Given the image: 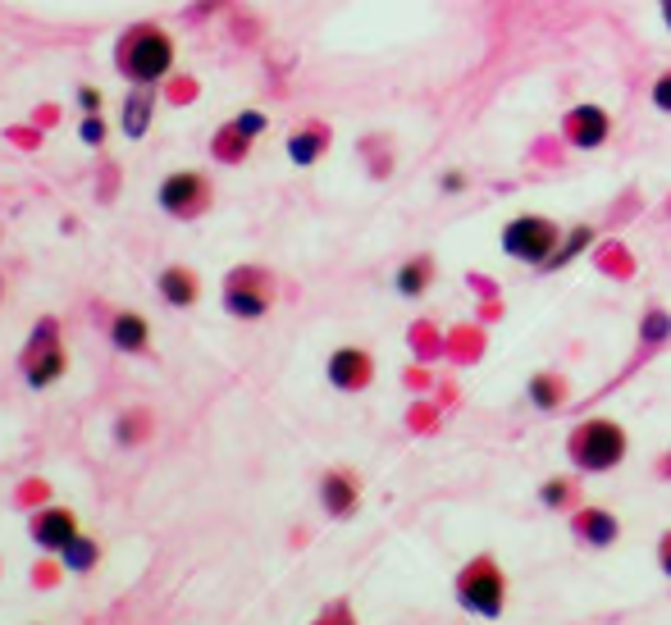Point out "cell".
Segmentation results:
<instances>
[{"label":"cell","instance_id":"6da1fadb","mask_svg":"<svg viewBox=\"0 0 671 625\" xmlns=\"http://www.w3.org/2000/svg\"><path fill=\"white\" fill-rule=\"evenodd\" d=\"M626 429L617 420H607V416H594V420H581L571 434H566V457L575 471H585V475H607V471H617V465L626 461Z\"/></svg>","mask_w":671,"mask_h":625},{"label":"cell","instance_id":"7a4b0ae2","mask_svg":"<svg viewBox=\"0 0 671 625\" xmlns=\"http://www.w3.org/2000/svg\"><path fill=\"white\" fill-rule=\"evenodd\" d=\"M452 593H457V607H462V612L484 616V621H498L503 607H507V575H503V567L490 552H480V557L466 561L462 571H457Z\"/></svg>","mask_w":671,"mask_h":625},{"label":"cell","instance_id":"3957f363","mask_svg":"<svg viewBox=\"0 0 671 625\" xmlns=\"http://www.w3.org/2000/svg\"><path fill=\"white\" fill-rule=\"evenodd\" d=\"M562 246V229L548 220V215H516L503 224V256L521 261V265H539L548 270V261L558 256Z\"/></svg>","mask_w":671,"mask_h":625},{"label":"cell","instance_id":"277c9868","mask_svg":"<svg viewBox=\"0 0 671 625\" xmlns=\"http://www.w3.org/2000/svg\"><path fill=\"white\" fill-rule=\"evenodd\" d=\"M174 65V46L161 33H133L119 51V69H124L133 83H156L165 78Z\"/></svg>","mask_w":671,"mask_h":625},{"label":"cell","instance_id":"5b68a950","mask_svg":"<svg viewBox=\"0 0 671 625\" xmlns=\"http://www.w3.org/2000/svg\"><path fill=\"white\" fill-rule=\"evenodd\" d=\"M23 374L33 388H51L59 374H65V348H59V333L55 320H42L37 333L28 338V352H23Z\"/></svg>","mask_w":671,"mask_h":625},{"label":"cell","instance_id":"8992f818","mask_svg":"<svg viewBox=\"0 0 671 625\" xmlns=\"http://www.w3.org/2000/svg\"><path fill=\"white\" fill-rule=\"evenodd\" d=\"M274 301V288H270V278L265 270H233L229 274V284H224V310L238 320H261L265 310Z\"/></svg>","mask_w":671,"mask_h":625},{"label":"cell","instance_id":"52a82bcc","mask_svg":"<svg viewBox=\"0 0 671 625\" xmlns=\"http://www.w3.org/2000/svg\"><path fill=\"white\" fill-rule=\"evenodd\" d=\"M562 138L571 146H581V151H594V146H603L607 138H613V114H607L603 106H594V101L571 106L562 114Z\"/></svg>","mask_w":671,"mask_h":625},{"label":"cell","instance_id":"ba28073f","mask_svg":"<svg viewBox=\"0 0 671 625\" xmlns=\"http://www.w3.org/2000/svg\"><path fill=\"white\" fill-rule=\"evenodd\" d=\"M375 380V357L361 348H339L329 357V384L343 393H361L365 384Z\"/></svg>","mask_w":671,"mask_h":625},{"label":"cell","instance_id":"9c48e42d","mask_svg":"<svg viewBox=\"0 0 671 625\" xmlns=\"http://www.w3.org/2000/svg\"><path fill=\"white\" fill-rule=\"evenodd\" d=\"M571 535L585 548H613L622 539V520L607 507H581V512H571Z\"/></svg>","mask_w":671,"mask_h":625},{"label":"cell","instance_id":"30bf717a","mask_svg":"<svg viewBox=\"0 0 671 625\" xmlns=\"http://www.w3.org/2000/svg\"><path fill=\"white\" fill-rule=\"evenodd\" d=\"M69 539H78V516H74V512H65V507H46V512H37V520H33V544H37V548H46V552H65Z\"/></svg>","mask_w":671,"mask_h":625},{"label":"cell","instance_id":"8fae6325","mask_svg":"<svg viewBox=\"0 0 671 625\" xmlns=\"http://www.w3.org/2000/svg\"><path fill=\"white\" fill-rule=\"evenodd\" d=\"M320 503H324V512H329L333 520H348V516L356 512V503H361V484H356L348 471H329V475L320 480Z\"/></svg>","mask_w":671,"mask_h":625},{"label":"cell","instance_id":"7c38bea8","mask_svg":"<svg viewBox=\"0 0 671 625\" xmlns=\"http://www.w3.org/2000/svg\"><path fill=\"white\" fill-rule=\"evenodd\" d=\"M201 201H206V183L197 174H174L161 183V206L169 215H197Z\"/></svg>","mask_w":671,"mask_h":625},{"label":"cell","instance_id":"4fadbf2b","mask_svg":"<svg viewBox=\"0 0 671 625\" xmlns=\"http://www.w3.org/2000/svg\"><path fill=\"white\" fill-rule=\"evenodd\" d=\"M151 338V325L142 316H133V310H119V316L110 320V342L119 352H142Z\"/></svg>","mask_w":671,"mask_h":625},{"label":"cell","instance_id":"5bb4252c","mask_svg":"<svg viewBox=\"0 0 671 625\" xmlns=\"http://www.w3.org/2000/svg\"><path fill=\"white\" fill-rule=\"evenodd\" d=\"M430 278H435V261L430 256H416L398 270V293L403 297H420L425 288H430Z\"/></svg>","mask_w":671,"mask_h":625},{"label":"cell","instance_id":"9a60e30c","mask_svg":"<svg viewBox=\"0 0 671 625\" xmlns=\"http://www.w3.org/2000/svg\"><path fill=\"white\" fill-rule=\"evenodd\" d=\"M161 297L174 306H193L197 301V278L188 270H165L161 274Z\"/></svg>","mask_w":671,"mask_h":625},{"label":"cell","instance_id":"2e32d148","mask_svg":"<svg viewBox=\"0 0 671 625\" xmlns=\"http://www.w3.org/2000/svg\"><path fill=\"white\" fill-rule=\"evenodd\" d=\"M526 393H530V402L539 406V412H558V406H562V397H566V388H562V380H558V374H535Z\"/></svg>","mask_w":671,"mask_h":625},{"label":"cell","instance_id":"e0dca14e","mask_svg":"<svg viewBox=\"0 0 671 625\" xmlns=\"http://www.w3.org/2000/svg\"><path fill=\"white\" fill-rule=\"evenodd\" d=\"M320 151H324V129H301V133L288 142V155H293L297 165H311Z\"/></svg>","mask_w":671,"mask_h":625},{"label":"cell","instance_id":"ac0fdd59","mask_svg":"<svg viewBox=\"0 0 671 625\" xmlns=\"http://www.w3.org/2000/svg\"><path fill=\"white\" fill-rule=\"evenodd\" d=\"M59 557H65V567L69 571H91V561H97V539H87V535H78V539H69L65 544V552H59Z\"/></svg>","mask_w":671,"mask_h":625},{"label":"cell","instance_id":"d6986e66","mask_svg":"<svg viewBox=\"0 0 671 625\" xmlns=\"http://www.w3.org/2000/svg\"><path fill=\"white\" fill-rule=\"evenodd\" d=\"M594 242V229L590 224H581V229H571L566 238H562V246H558V256L553 261H548V270H558V265H566V261H575V256H581L585 252V246Z\"/></svg>","mask_w":671,"mask_h":625},{"label":"cell","instance_id":"ffe728a7","mask_svg":"<svg viewBox=\"0 0 671 625\" xmlns=\"http://www.w3.org/2000/svg\"><path fill=\"white\" fill-rule=\"evenodd\" d=\"M571 497H575V484L571 480H543V489H539V503L543 507H571Z\"/></svg>","mask_w":671,"mask_h":625},{"label":"cell","instance_id":"44dd1931","mask_svg":"<svg viewBox=\"0 0 671 625\" xmlns=\"http://www.w3.org/2000/svg\"><path fill=\"white\" fill-rule=\"evenodd\" d=\"M146 119H151V97H133V106L124 110V129H129V138H142V133H146Z\"/></svg>","mask_w":671,"mask_h":625},{"label":"cell","instance_id":"7402d4cb","mask_svg":"<svg viewBox=\"0 0 671 625\" xmlns=\"http://www.w3.org/2000/svg\"><path fill=\"white\" fill-rule=\"evenodd\" d=\"M311 625H356V616H352V607L339 599V603H329V607H324V612H320Z\"/></svg>","mask_w":671,"mask_h":625},{"label":"cell","instance_id":"603a6c76","mask_svg":"<svg viewBox=\"0 0 671 625\" xmlns=\"http://www.w3.org/2000/svg\"><path fill=\"white\" fill-rule=\"evenodd\" d=\"M653 106H658L662 114H671V69L653 78Z\"/></svg>","mask_w":671,"mask_h":625},{"label":"cell","instance_id":"cb8c5ba5","mask_svg":"<svg viewBox=\"0 0 671 625\" xmlns=\"http://www.w3.org/2000/svg\"><path fill=\"white\" fill-rule=\"evenodd\" d=\"M658 567H662V575L671 580V529H667V535L658 539Z\"/></svg>","mask_w":671,"mask_h":625},{"label":"cell","instance_id":"d4e9b609","mask_svg":"<svg viewBox=\"0 0 671 625\" xmlns=\"http://www.w3.org/2000/svg\"><path fill=\"white\" fill-rule=\"evenodd\" d=\"M82 142H91V146L106 142V123H101V119H87V123H82Z\"/></svg>","mask_w":671,"mask_h":625},{"label":"cell","instance_id":"484cf974","mask_svg":"<svg viewBox=\"0 0 671 625\" xmlns=\"http://www.w3.org/2000/svg\"><path fill=\"white\" fill-rule=\"evenodd\" d=\"M265 129V114H242L238 119V133H261Z\"/></svg>","mask_w":671,"mask_h":625},{"label":"cell","instance_id":"4316f807","mask_svg":"<svg viewBox=\"0 0 671 625\" xmlns=\"http://www.w3.org/2000/svg\"><path fill=\"white\" fill-rule=\"evenodd\" d=\"M78 101H82V110H87V114H97V106H101V97H97V91H91V87H82V91H78Z\"/></svg>","mask_w":671,"mask_h":625},{"label":"cell","instance_id":"83f0119b","mask_svg":"<svg viewBox=\"0 0 671 625\" xmlns=\"http://www.w3.org/2000/svg\"><path fill=\"white\" fill-rule=\"evenodd\" d=\"M658 14H662V23L671 28V0H658Z\"/></svg>","mask_w":671,"mask_h":625}]
</instances>
